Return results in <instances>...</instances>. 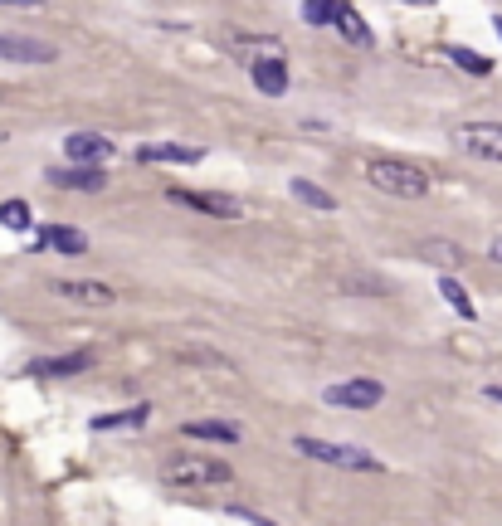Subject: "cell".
<instances>
[{
    "mask_svg": "<svg viewBox=\"0 0 502 526\" xmlns=\"http://www.w3.org/2000/svg\"><path fill=\"white\" fill-rule=\"evenodd\" d=\"M332 25H337V30H342L351 44H371V30H366V20L351 10L347 0H337V20H332Z\"/></svg>",
    "mask_w": 502,
    "mask_h": 526,
    "instance_id": "d6986e66",
    "label": "cell"
},
{
    "mask_svg": "<svg viewBox=\"0 0 502 526\" xmlns=\"http://www.w3.org/2000/svg\"><path fill=\"white\" fill-rule=\"evenodd\" d=\"M483 395H488V400H498V405H502V385H488Z\"/></svg>",
    "mask_w": 502,
    "mask_h": 526,
    "instance_id": "d4e9b609",
    "label": "cell"
},
{
    "mask_svg": "<svg viewBox=\"0 0 502 526\" xmlns=\"http://www.w3.org/2000/svg\"><path fill=\"white\" fill-rule=\"evenodd\" d=\"M181 434L210 439V444H239V424H230V419H191V424H181Z\"/></svg>",
    "mask_w": 502,
    "mask_h": 526,
    "instance_id": "9a60e30c",
    "label": "cell"
},
{
    "mask_svg": "<svg viewBox=\"0 0 502 526\" xmlns=\"http://www.w3.org/2000/svg\"><path fill=\"white\" fill-rule=\"evenodd\" d=\"M249 522H259V526H278V522H269V517H259V512H244Z\"/></svg>",
    "mask_w": 502,
    "mask_h": 526,
    "instance_id": "484cf974",
    "label": "cell"
},
{
    "mask_svg": "<svg viewBox=\"0 0 502 526\" xmlns=\"http://www.w3.org/2000/svg\"><path fill=\"white\" fill-rule=\"evenodd\" d=\"M49 186H59V190H103L108 186V171H103V166H54V171H49Z\"/></svg>",
    "mask_w": 502,
    "mask_h": 526,
    "instance_id": "8fae6325",
    "label": "cell"
},
{
    "mask_svg": "<svg viewBox=\"0 0 502 526\" xmlns=\"http://www.w3.org/2000/svg\"><path fill=\"white\" fill-rule=\"evenodd\" d=\"M176 205H191L200 215H220V220H244V205L234 195H215V190H171Z\"/></svg>",
    "mask_w": 502,
    "mask_h": 526,
    "instance_id": "52a82bcc",
    "label": "cell"
},
{
    "mask_svg": "<svg viewBox=\"0 0 502 526\" xmlns=\"http://www.w3.org/2000/svg\"><path fill=\"white\" fill-rule=\"evenodd\" d=\"M249 78H254V88L269 93V98H283V93H288V64H283V59H254V64H249Z\"/></svg>",
    "mask_w": 502,
    "mask_h": 526,
    "instance_id": "7c38bea8",
    "label": "cell"
},
{
    "mask_svg": "<svg viewBox=\"0 0 502 526\" xmlns=\"http://www.w3.org/2000/svg\"><path fill=\"white\" fill-rule=\"evenodd\" d=\"M0 225L15 229V234H20V229H30V225H35V220H30V205H25V200H5V205H0Z\"/></svg>",
    "mask_w": 502,
    "mask_h": 526,
    "instance_id": "44dd1931",
    "label": "cell"
},
{
    "mask_svg": "<svg viewBox=\"0 0 502 526\" xmlns=\"http://www.w3.org/2000/svg\"><path fill=\"white\" fill-rule=\"evenodd\" d=\"M288 190H293V200H303L308 210H337V195H332V190H322L317 181H308V176H293Z\"/></svg>",
    "mask_w": 502,
    "mask_h": 526,
    "instance_id": "e0dca14e",
    "label": "cell"
},
{
    "mask_svg": "<svg viewBox=\"0 0 502 526\" xmlns=\"http://www.w3.org/2000/svg\"><path fill=\"white\" fill-rule=\"evenodd\" d=\"M59 49L30 35H0V64H54Z\"/></svg>",
    "mask_w": 502,
    "mask_h": 526,
    "instance_id": "8992f818",
    "label": "cell"
},
{
    "mask_svg": "<svg viewBox=\"0 0 502 526\" xmlns=\"http://www.w3.org/2000/svg\"><path fill=\"white\" fill-rule=\"evenodd\" d=\"M298 15L308 25H332L337 20V0H308V5H298Z\"/></svg>",
    "mask_w": 502,
    "mask_h": 526,
    "instance_id": "cb8c5ba5",
    "label": "cell"
},
{
    "mask_svg": "<svg viewBox=\"0 0 502 526\" xmlns=\"http://www.w3.org/2000/svg\"><path fill=\"white\" fill-rule=\"evenodd\" d=\"M49 293H59V298H69V302H83V307H113L117 302L113 288H108V283H93V278H54Z\"/></svg>",
    "mask_w": 502,
    "mask_h": 526,
    "instance_id": "ba28073f",
    "label": "cell"
},
{
    "mask_svg": "<svg viewBox=\"0 0 502 526\" xmlns=\"http://www.w3.org/2000/svg\"><path fill=\"white\" fill-rule=\"evenodd\" d=\"M39 244H54L59 254H83V249H88V234H83V229H69V225H54L39 234Z\"/></svg>",
    "mask_w": 502,
    "mask_h": 526,
    "instance_id": "ac0fdd59",
    "label": "cell"
},
{
    "mask_svg": "<svg viewBox=\"0 0 502 526\" xmlns=\"http://www.w3.org/2000/svg\"><path fill=\"white\" fill-rule=\"evenodd\" d=\"M152 419V405H132V410H117V414H93L88 429L93 434H113V429H142Z\"/></svg>",
    "mask_w": 502,
    "mask_h": 526,
    "instance_id": "5bb4252c",
    "label": "cell"
},
{
    "mask_svg": "<svg viewBox=\"0 0 502 526\" xmlns=\"http://www.w3.org/2000/svg\"><path fill=\"white\" fill-rule=\"evenodd\" d=\"M415 254L425 263H434V268H459V263H464V249H459L454 239H420Z\"/></svg>",
    "mask_w": 502,
    "mask_h": 526,
    "instance_id": "2e32d148",
    "label": "cell"
},
{
    "mask_svg": "<svg viewBox=\"0 0 502 526\" xmlns=\"http://www.w3.org/2000/svg\"><path fill=\"white\" fill-rule=\"evenodd\" d=\"M449 59H454L459 69H468V74H493V59L473 54V49H464V44H454V49H449Z\"/></svg>",
    "mask_w": 502,
    "mask_h": 526,
    "instance_id": "603a6c76",
    "label": "cell"
},
{
    "mask_svg": "<svg viewBox=\"0 0 502 526\" xmlns=\"http://www.w3.org/2000/svg\"><path fill=\"white\" fill-rule=\"evenodd\" d=\"M493 25H498V35H502V15H493Z\"/></svg>",
    "mask_w": 502,
    "mask_h": 526,
    "instance_id": "83f0119b",
    "label": "cell"
},
{
    "mask_svg": "<svg viewBox=\"0 0 502 526\" xmlns=\"http://www.w3.org/2000/svg\"><path fill=\"white\" fill-rule=\"evenodd\" d=\"M181 361H195V366H220V371H234L230 356L210 351V346H181Z\"/></svg>",
    "mask_w": 502,
    "mask_h": 526,
    "instance_id": "ffe728a7",
    "label": "cell"
},
{
    "mask_svg": "<svg viewBox=\"0 0 502 526\" xmlns=\"http://www.w3.org/2000/svg\"><path fill=\"white\" fill-rule=\"evenodd\" d=\"M439 298L449 302L459 317H473V298H468V293L459 288V283H454V278H439Z\"/></svg>",
    "mask_w": 502,
    "mask_h": 526,
    "instance_id": "7402d4cb",
    "label": "cell"
},
{
    "mask_svg": "<svg viewBox=\"0 0 502 526\" xmlns=\"http://www.w3.org/2000/svg\"><path fill=\"white\" fill-rule=\"evenodd\" d=\"M137 161H171V166H195V161H205V151L200 147H181V142H152V147H137Z\"/></svg>",
    "mask_w": 502,
    "mask_h": 526,
    "instance_id": "4fadbf2b",
    "label": "cell"
},
{
    "mask_svg": "<svg viewBox=\"0 0 502 526\" xmlns=\"http://www.w3.org/2000/svg\"><path fill=\"white\" fill-rule=\"evenodd\" d=\"M449 142L464 151V156H478V161H502V122H459Z\"/></svg>",
    "mask_w": 502,
    "mask_h": 526,
    "instance_id": "277c9868",
    "label": "cell"
},
{
    "mask_svg": "<svg viewBox=\"0 0 502 526\" xmlns=\"http://www.w3.org/2000/svg\"><path fill=\"white\" fill-rule=\"evenodd\" d=\"M366 181L381 190V195H395V200H420L429 195V176L410 161H395V156H376L366 161Z\"/></svg>",
    "mask_w": 502,
    "mask_h": 526,
    "instance_id": "7a4b0ae2",
    "label": "cell"
},
{
    "mask_svg": "<svg viewBox=\"0 0 502 526\" xmlns=\"http://www.w3.org/2000/svg\"><path fill=\"white\" fill-rule=\"evenodd\" d=\"M64 156L74 166H103L113 156V142L103 132H74V137H64Z\"/></svg>",
    "mask_w": 502,
    "mask_h": 526,
    "instance_id": "30bf717a",
    "label": "cell"
},
{
    "mask_svg": "<svg viewBox=\"0 0 502 526\" xmlns=\"http://www.w3.org/2000/svg\"><path fill=\"white\" fill-rule=\"evenodd\" d=\"M93 366V351H69V356H39L25 366V376H39V380H64V376H83Z\"/></svg>",
    "mask_w": 502,
    "mask_h": 526,
    "instance_id": "9c48e42d",
    "label": "cell"
},
{
    "mask_svg": "<svg viewBox=\"0 0 502 526\" xmlns=\"http://www.w3.org/2000/svg\"><path fill=\"white\" fill-rule=\"evenodd\" d=\"M161 483L166 488H225L234 483V468L210 453H176L161 463Z\"/></svg>",
    "mask_w": 502,
    "mask_h": 526,
    "instance_id": "6da1fadb",
    "label": "cell"
},
{
    "mask_svg": "<svg viewBox=\"0 0 502 526\" xmlns=\"http://www.w3.org/2000/svg\"><path fill=\"white\" fill-rule=\"evenodd\" d=\"M488 254H493V259L502 263V239H493V249H488Z\"/></svg>",
    "mask_w": 502,
    "mask_h": 526,
    "instance_id": "4316f807",
    "label": "cell"
},
{
    "mask_svg": "<svg viewBox=\"0 0 502 526\" xmlns=\"http://www.w3.org/2000/svg\"><path fill=\"white\" fill-rule=\"evenodd\" d=\"M322 400L327 405H342V410H376L386 400V385L376 376H356V380H342V385H327Z\"/></svg>",
    "mask_w": 502,
    "mask_h": 526,
    "instance_id": "5b68a950",
    "label": "cell"
},
{
    "mask_svg": "<svg viewBox=\"0 0 502 526\" xmlns=\"http://www.w3.org/2000/svg\"><path fill=\"white\" fill-rule=\"evenodd\" d=\"M293 453L317 458V463H332V468H351V473H381V458L376 453L351 449V444H327V439H312V434H298Z\"/></svg>",
    "mask_w": 502,
    "mask_h": 526,
    "instance_id": "3957f363",
    "label": "cell"
}]
</instances>
